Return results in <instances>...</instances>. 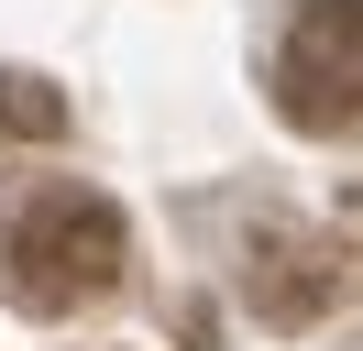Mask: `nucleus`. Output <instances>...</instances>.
I'll use <instances>...</instances> for the list:
<instances>
[{
  "label": "nucleus",
  "instance_id": "nucleus-4",
  "mask_svg": "<svg viewBox=\"0 0 363 351\" xmlns=\"http://www.w3.org/2000/svg\"><path fill=\"white\" fill-rule=\"evenodd\" d=\"M0 132H11V143H55V132H67V99H55L45 77H0Z\"/></svg>",
  "mask_w": 363,
  "mask_h": 351
},
{
  "label": "nucleus",
  "instance_id": "nucleus-3",
  "mask_svg": "<svg viewBox=\"0 0 363 351\" xmlns=\"http://www.w3.org/2000/svg\"><path fill=\"white\" fill-rule=\"evenodd\" d=\"M242 285H253V318L275 329H319L341 297H352V253L319 231H297V219H253L242 241Z\"/></svg>",
  "mask_w": 363,
  "mask_h": 351
},
{
  "label": "nucleus",
  "instance_id": "nucleus-5",
  "mask_svg": "<svg viewBox=\"0 0 363 351\" xmlns=\"http://www.w3.org/2000/svg\"><path fill=\"white\" fill-rule=\"evenodd\" d=\"M330 241H341V253H363V187H341V231H330Z\"/></svg>",
  "mask_w": 363,
  "mask_h": 351
},
{
  "label": "nucleus",
  "instance_id": "nucleus-1",
  "mask_svg": "<svg viewBox=\"0 0 363 351\" xmlns=\"http://www.w3.org/2000/svg\"><path fill=\"white\" fill-rule=\"evenodd\" d=\"M133 263V231L99 187L77 176H0V297L23 318H67L99 307Z\"/></svg>",
  "mask_w": 363,
  "mask_h": 351
},
{
  "label": "nucleus",
  "instance_id": "nucleus-2",
  "mask_svg": "<svg viewBox=\"0 0 363 351\" xmlns=\"http://www.w3.org/2000/svg\"><path fill=\"white\" fill-rule=\"evenodd\" d=\"M275 110L308 143L363 132V0H297L286 44H275Z\"/></svg>",
  "mask_w": 363,
  "mask_h": 351
}]
</instances>
